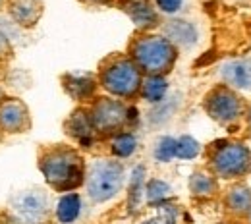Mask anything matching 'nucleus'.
Segmentation results:
<instances>
[{
  "instance_id": "nucleus-9",
  "label": "nucleus",
  "mask_w": 251,
  "mask_h": 224,
  "mask_svg": "<svg viewBox=\"0 0 251 224\" xmlns=\"http://www.w3.org/2000/svg\"><path fill=\"white\" fill-rule=\"evenodd\" d=\"M12 209L25 224H43L49 217V199L41 190H24L14 195Z\"/></svg>"
},
{
  "instance_id": "nucleus-10",
  "label": "nucleus",
  "mask_w": 251,
  "mask_h": 224,
  "mask_svg": "<svg viewBox=\"0 0 251 224\" xmlns=\"http://www.w3.org/2000/svg\"><path fill=\"white\" fill-rule=\"evenodd\" d=\"M222 205L232 219L244 221L251 209V188L244 182H232L222 193Z\"/></svg>"
},
{
  "instance_id": "nucleus-24",
  "label": "nucleus",
  "mask_w": 251,
  "mask_h": 224,
  "mask_svg": "<svg viewBox=\"0 0 251 224\" xmlns=\"http://www.w3.org/2000/svg\"><path fill=\"white\" fill-rule=\"evenodd\" d=\"M182 2L184 0H155L157 4V10L162 14H174L182 8Z\"/></svg>"
},
{
  "instance_id": "nucleus-25",
  "label": "nucleus",
  "mask_w": 251,
  "mask_h": 224,
  "mask_svg": "<svg viewBox=\"0 0 251 224\" xmlns=\"http://www.w3.org/2000/svg\"><path fill=\"white\" fill-rule=\"evenodd\" d=\"M12 54H14V49H12L10 39L6 37V33L0 31V62L12 58Z\"/></svg>"
},
{
  "instance_id": "nucleus-27",
  "label": "nucleus",
  "mask_w": 251,
  "mask_h": 224,
  "mask_svg": "<svg viewBox=\"0 0 251 224\" xmlns=\"http://www.w3.org/2000/svg\"><path fill=\"white\" fill-rule=\"evenodd\" d=\"M6 91H4V87H2V85H0V102H2V100H4V99H6Z\"/></svg>"
},
{
  "instance_id": "nucleus-7",
  "label": "nucleus",
  "mask_w": 251,
  "mask_h": 224,
  "mask_svg": "<svg viewBox=\"0 0 251 224\" xmlns=\"http://www.w3.org/2000/svg\"><path fill=\"white\" fill-rule=\"evenodd\" d=\"M246 100L240 95V91L219 83L211 87L203 97V110L205 114L219 126H234L244 118L246 112Z\"/></svg>"
},
{
  "instance_id": "nucleus-30",
  "label": "nucleus",
  "mask_w": 251,
  "mask_h": 224,
  "mask_svg": "<svg viewBox=\"0 0 251 224\" xmlns=\"http://www.w3.org/2000/svg\"><path fill=\"white\" fill-rule=\"evenodd\" d=\"M95 2H108V0H95Z\"/></svg>"
},
{
  "instance_id": "nucleus-21",
  "label": "nucleus",
  "mask_w": 251,
  "mask_h": 224,
  "mask_svg": "<svg viewBox=\"0 0 251 224\" xmlns=\"http://www.w3.org/2000/svg\"><path fill=\"white\" fill-rule=\"evenodd\" d=\"M201 153V143L191 135H182L176 139V157L184 160L195 159Z\"/></svg>"
},
{
  "instance_id": "nucleus-20",
  "label": "nucleus",
  "mask_w": 251,
  "mask_h": 224,
  "mask_svg": "<svg viewBox=\"0 0 251 224\" xmlns=\"http://www.w3.org/2000/svg\"><path fill=\"white\" fill-rule=\"evenodd\" d=\"M137 149V137L133 131H120L116 135L110 137V153H112V159H127L135 153Z\"/></svg>"
},
{
  "instance_id": "nucleus-23",
  "label": "nucleus",
  "mask_w": 251,
  "mask_h": 224,
  "mask_svg": "<svg viewBox=\"0 0 251 224\" xmlns=\"http://www.w3.org/2000/svg\"><path fill=\"white\" fill-rule=\"evenodd\" d=\"M145 193H147V199L149 201H158V199H162V197H166L170 193V186L164 184V182H160V180H151L147 184Z\"/></svg>"
},
{
  "instance_id": "nucleus-5",
  "label": "nucleus",
  "mask_w": 251,
  "mask_h": 224,
  "mask_svg": "<svg viewBox=\"0 0 251 224\" xmlns=\"http://www.w3.org/2000/svg\"><path fill=\"white\" fill-rule=\"evenodd\" d=\"M89 118L99 137H112L120 131H127L137 120V110L120 99L108 95H97L87 104Z\"/></svg>"
},
{
  "instance_id": "nucleus-1",
  "label": "nucleus",
  "mask_w": 251,
  "mask_h": 224,
  "mask_svg": "<svg viewBox=\"0 0 251 224\" xmlns=\"http://www.w3.org/2000/svg\"><path fill=\"white\" fill-rule=\"evenodd\" d=\"M37 166L45 178V182L58 193H72L79 190L85 182L87 164L79 149L56 143V145H45L39 151Z\"/></svg>"
},
{
  "instance_id": "nucleus-15",
  "label": "nucleus",
  "mask_w": 251,
  "mask_h": 224,
  "mask_svg": "<svg viewBox=\"0 0 251 224\" xmlns=\"http://www.w3.org/2000/svg\"><path fill=\"white\" fill-rule=\"evenodd\" d=\"M172 45H176L178 49H188L197 43V29L193 24H189L186 20H168L162 24V33Z\"/></svg>"
},
{
  "instance_id": "nucleus-28",
  "label": "nucleus",
  "mask_w": 251,
  "mask_h": 224,
  "mask_svg": "<svg viewBox=\"0 0 251 224\" xmlns=\"http://www.w3.org/2000/svg\"><path fill=\"white\" fill-rule=\"evenodd\" d=\"M244 224H251V209H250V213L246 215V219H244Z\"/></svg>"
},
{
  "instance_id": "nucleus-12",
  "label": "nucleus",
  "mask_w": 251,
  "mask_h": 224,
  "mask_svg": "<svg viewBox=\"0 0 251 224\" xmlns=\"http://www.w3.org/2000/svg\"><path fill=\"white\" fill-rule=\"evenodd\" d=\"M62 87L64 91L81 106L83 104L87 106L99 91L97 75H89V74H66L62 75Z\"/></svg>"
},
{
  "instance_id": "nucleus-19",
  "label": "nucleus",
  "mask_w": 251,
  "mask_h": 224,
  "mask_svg": "<svg viewBox=\"0 0 251 224\" xmlns=\"http://www.w3.org/2000/svg\"><path fill=\"white\" fill-rule=\"evenodd\" d=\"M166 91H168L166 77H162V75H145L143 83H141L139 99H143L147 102H153V104H158L164 99Z\"/></svg>"
},
{
  "instance_id": "nucleus-29",
  "label": "nucleus",
  "mask_w": 251,
  "mask_h": 224,
  "mask_svg": "<svg viewBox=\"0 0 251 224\" xmlns=\"http://www.w3.org/2000/svg\"><path fill=\"white\" fill-rule=\"evenodd\" d=\"M4 6H6V0H0V12L4 10Z\"/></svg>"
},
{
  "instance_id": "nucleus-3",
  "label": "nucleus",
  "mask_w": 251,
  "mask_h": 224,
  "mask_svg": "<svg viewBox=\"0 0 251 224\" xmlns=\"http://www.w3.org/2000/svg\"><path fill=\"white\" fill-rule=\"evenodd\" d=\"M97 83L108 97L133 102L139 99L143 74L126 52H112L100 60L97 68Z\"/></svg>"
},
{
  "instance_id": "nucleus-22",
  "label": "nucleus",
  "mask_w": 251,
  "mask_h": 224,
  "mask_svg": "<svg viewBox=\"0 0 251 224\" xmlns=\"http://www.w3.org/2000/svg\"><path fill=\"white\" fill-rule=\"evenodd\" d=\"M176 157V139L172 137H160L155 147V159L160 162H170Z\"/></svg>"
},
{
  "instance_id": "nucleus-6",
  "label": "nucleus",
  "mask_w": 251,
  "mask_h": 224,
  "mask_svg": "<svg viewBox=\"0 0 251 224\" xmlns=\"http://www.w3.org/2000/svg\"><path fill=\"white\" fill-rule=\"evenodd\" d=\"M126 180L124 164L118 159H99L87 166L83 188L93 203H106L114 199Z\"/></svg>"
},
{
  "instance_id": "nucleus-4",
  "label": "nucleus",
  "mask_w": 251,
  "mask_h": 224,
  "mask_svg": "<svg viewBox=\"0 0 251 224\" xmlns=\"http://www.w3.org/2000/svg\"><path fill=\"white\" fill-rule=\"evenodd\" d=\"M207 170L224 182H242L251 174V149L238 139H219L207 147Z\"/></svg>"
},
{
  "instance_id": "nucleus-13",
  "label": "nucleus",
  "mask_w": 251,
  "mask_h": 224,
  "mask_svg": "<svg viewBox=\"0 0 251 224\" xmlns=\"http://www.w3.org/2000/svg\"><path fill=\"white\" fill-rule=\"evenodd\" d=\"M64 131L68 137L75 139L77 143L81 145H91L93 139L97 137L95 128L91 124V118H89V110L87 106H77L66 120H64Z\"/></svg>"
},
{
  "instance_id": "nucleus-8",
  "label": "nucleus",
  "mask_w": 251,
  "mask_h": 224,
  "mask_svg": "<svg viewBox=\"0 0 251 224\" xmlns=\"http://www.w3.org/2000/svg\"><path fill=\"white\" fill-rule=\"evenodd\" d=\"M33 128V118L25 100L18 97H6L0 102V131L6 135L27 133Z\"/></svg>"
},
{
  "instance_id": "nucleus-2",
  "label": "nucleus",
  "mask_w": 251,
  "mask_h": 224,
  "mask_svg": "<svg viewBox=\"0 0 251 224\" xmlns=\"http://www.w3.org/2000/svg\"><path fill=\"white\" fill-rule=\"evenodd\" d=\"M126 54L135 62L143 75L166 77L178 62L180 49L164 35L153 31H137L127 43Z\"/></svg>"
},
{
  "instance_id": "nucleus-11",
  "label": "nucleus",
  "mask_w": 251,
  "mask_h": 224,
  "mask_svg": "<svg viewBox=\"0 0 251 224\" xmlns=\"http://www.w3.org/2000/svg\"><path fill=\"white\" fill-rule=\"evenodd\" d=\"M4 10L20 27L33 29L45 14V4L41 0H6Z\"/></svg>"
},
{
  "instance_id": "nucleus-16",
  "label": "nucleus",
  "mask_w": 251,
  "mask_h": 224,
  "mask_svg": "<svg viewBox=\"0 0 251 224\" xmlns=\"http://www.w3.org/2000/svg\"><path fill=\"white\" fill-rule=\"evenodd\" d=\"M222 75V83L236 89V91H244L251 89V62L248 60H232L226 62L220 70Z\"/></svg>"
},
{
  "instance_id": "nucleus-14",
  "label": "nucleus",
  "mask_w": 251,
  "mask_h": 224,
  "mask_svg": "<svg viewBox=\"0 0 251 224\" xmlns=\"http://www.w3.org/2000/svg\"><path fill=\"white\" fill-rule=\"evenodd\" d=\"M122 10L131 18L137 31H151L160 25L158 12L149 4V0H124Z\"/></svg>"
},
{
  "instance_id": "nucleus-18",
  "label": "nucleus",
  "mask_w": 251,
  "mask_h": 224,
  "mask_svg": "<svg viewBox=\"0 0 251 224\" xmlns=\"http://www.w3.org/2000/svg\"><path fill=\"white\" fill-rule=\"evenodd\" d=\"M81 213V197L79 193H64L56 205V219L60 224L74 223Z\"/></svg>"
},
{
  "instance_id": "nucleus-17",
  "label": "nucleus",
  "mask_w": 251,
  "mask_h": 224,
  "mask_svg": "<svg viewBox=\"0 0 251 224\" xmlns=\"http://www.w3.org/2000/svg\"><path fill=\"white\" fill-rule=\"evenodd\" d=\"M188 188H189L191 197H193V199H199V201L215 199L220 193L219 180H217L209 170H195V172H191Z\"/></svg>"
},
{
  "instance_id": "nucleus-26",
  "label": "nucleus",
  "mask_w": 251,
  "mask_h": 224,
  "mask_svg": "<svg viewBox=\"0 0 251 224\" xmlns=\"http://www.w3.org/2000/svg\"><path fill=\"white\" fill-rule=\"evenodd\" d=\"M244 118H246V124H248V128L251 131V100L246 104V112H244Z\"/></svg>"
}]
</instances>
